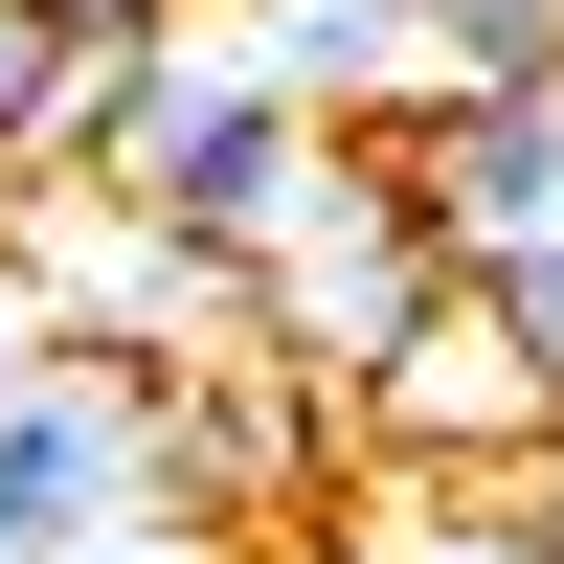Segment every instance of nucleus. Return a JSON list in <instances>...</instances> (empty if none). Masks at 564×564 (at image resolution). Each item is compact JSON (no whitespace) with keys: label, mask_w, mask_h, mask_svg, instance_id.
Segmentation results:
<instances>
[{"label":"nucleus","mask_w":564,"mask_h":564,"mask_svg":"<svg viewBox=\"0 0 564 564\" xmlns=\"http://www.w3.org/2000/svg\"><path fill=\"white\" fill-rule=\"evenodd\" d=\"M204 45H226L249 90H294L316 135H384L406 90H430V0H226Z\"/></svg>","instance_id":"8"},{"label":"nucleus","mask_w":564,"mask_h":564,"mask_svg":"<svg viewBox=\"0 0 564 564\" xmlns=\"http://www.w3.org/2000/svg\"><path fill=\"white\" fill-rule=\"evenodd\" d=\"M45 159L113 181V204H159V226H204V249H271L294 181H316V113H294V90H249L204 23H181V45H90Z\"/></svg>","instance_id":"1"},{"label":"nucleus","mask_w":564,"mask_h":564,"mask_svg":"<svg viewBox=\"0 0 564 564\" xmlns=\"http://www.w3.org/2000/svg\"><path fill=\"white\" fill-rule=\"evenodd\" d=\"M90 564H249L226 520H135V542H90Z\"/></svg>","instance_id":"12"},{"label":"nucleus","mask_w":564,"mask_h":564,"mask_svg":"<svg viewBox=\"0 0 564 564\" xmlns=\"http://www.w3.org/2000/svg\"><path fill=\"white\" fill-rule=\"evenodd\" d=\"M316 430H339V384L271 339H204L159 361V520H271V497L316 475Z\"/></svg>","instance_id":"6"},{"label":"nucleus","mask_w":564,"mask_h":564,"mask_svg":"<svg viewBox=\"0 0 564 564\" xmlns=\"http://www.w3.org/2000/svg\"><path fill=\"white\" fill-rule=\"evenodd\" d=\"M384 564H564V497H542V475H497V497L430 475V497L384 520Z\"/></svg>","instance_id":"9"},{"label":"nucleus","mask_w":564,"mask_h":564,"mask_svg":"<svg viewBox=\"0 0 564 564\" xmlns=\"http://www.w3.org/2000/svg\"><path fill=\"white\" fill-rule=\"evenodd\" d=\"M0 271H23L45 339H90V361H204V339H249V249L113 204V181H68V159L0 181Z\"/></svg>","instance_id":"2"},{"label":"nucleus","mask_w":564,"mask_h":564,"mask_svg":"<svg viewBox=\"0 0 564 564\" xmlns=\"http://www.w3.org/2000/svg\"><path fill=\"white\" fill-rule=\"evenodd\" d=\"M430 294H452V249L406 226V181L361 159V135H316L294 226L249 249V339H271V361H316V384H361V361H384V339H406Z\"/></svg>","instance_id":"3"},{"label":"nucleus","mask_w":564,"mask_h":564,"mask_svg":"<svg viewBox=\"0 0 564 564\" xmlns=\"http://www.w3.org/2000/svg\"><path fill=\"white\" fill-rule=\"evenodd\" d=\"M135 520H159V361L45 339L23 384H0V564H90Z\"/></svg>","instance_id":"4"},{"label":"nucleus","mask_w":564,"mask_h":564,"mask_svg":"<svg viewBox=\"0 0 564 564\" xmlns=\"http://www.w3.org/2000/svg\"><path fill=\"white\" fill-rule=\"evenodd\" d=\"M430 90H564V0H430Z\"/></svg>","instance_id":"10"},{"label":"nucleus","mask_w":564,"mask_h":564,"mask_svg":"<svg viewBox=\"0 0 564 564\" xmlns=\"http://www.w3.org/2000/svg\"><path fill=\"white\" fill-rule=\"evenodd\" d=\"M23 361H45V294H23V271H0V384H23Z\"/></svg>","instance_id":"13"},{"label":"nucleus","mask_w":564,"mask_h":564,"mask_svg":"<svg viewBox=\"0 0 564 564\" xmlns=\"http://www.w3.org/2000/svg\"><path fill=\"white\" fill-rule=\"evenodd\" d=\"M452 294H475L497 339H520L542 384H564V226H520V249H475V271H452Z\"/></svg>","instance_id":"11"},{"label":"nucleus","mask_w":564,"mask_h":564,"mask_svg":"<svg viewBox=\"0 0 564 564\" xmlns=\"http://www.w3.org/2000/svg\"><path fill=\"white\" fill-rule=\"evenodd\" d=\"M339 406H361L384 452H430V475H542V452H564V384H542L520 339H497L475 294H430V316H406V339L361 361Z\"/></svg>","instance_id":"5"},{"label":"nucleus","mask_w":564,"mask_h":564,"mask_svg":"<svg viewBox=\"0 0 564 564\" xmlns=\"http://www.w3.org/2000/svg\"><path fill=\"white\" fill-rule=\"evenodd\" d=\"M361 159H384L406 226L475 271V249H520V226H564V90H406Z\"/></svg>","instance_id":"7"}]
</instances>
